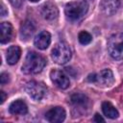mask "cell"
Wrapping results in <instances>:
<instances>
[{
  "instance_id": "ba28073f",
  "label": "cell",
  "mask_w": 123,
  "mask_h": 123,
  "mask_svg": "<svg viewBox=\"0 0 123 123\" xmlns=\"http://www.w3.org/2000/svg\"><path fill=\"white\" fill-rule=\"evenodd\" d=\"M40 13L45 20L54 21L58 18L59 10L55 4L51 2H46L40 7Z\"/></svg>"
},
{
  "instance_id": "d6986e66",
  "label": "cell",
  "mask_w": 123,
  "mask_h": 123,
  "mask_svg": "<svg viewBox=\"0 0 123 123\" xmlns=\"http://www.w3.org/2000/svg\"><path fill=\"white\" fill-rule=\"evenodd\" d=\"M9 82H10V74H8L6 72L1 73V75H0V83H1V85L8 84Z\"/></svg>"
},
{
  "instance_id": "9a60e30c",
  "label": "cell",
  "mask_w": 123,
  "mask_h": 123,
  "mask_svg": "<svg viewBox=\"0 0 123 123\" xmlns=\"http://www.w3.org/2000/svg\"><path fill=\"white\" fill-rule=\"evenodd\" d=\"M9 111L12 114H14V115H24L28 112V107L24 101L18 99L13 101L10 105Z\"/></svg>"
},
{
  "instance_id": "4fadbf2b",
  "label": "cell",
  "mask_w": 123,
  "mask_h": 123,
  "mask_svg": "<svg viewBox=\"0 0 123 123\" xmlns=\"http://www.w3.org/2000/svg\"><path fill=\"white\" fill-rule=\"evenodd\" d=\"M119 6V0H101L100 3V9L106 15H112L115 13Z\"/></svg>"
},
{
  "instance_id": "9c48e42d",
  "label": "cell",
  "mask_w": 123,
  "mask_h": 123,
  "mask_svg": "<svg viewBox=\"0 0 123 123\" xmlns=\"http://www.w3.org/2000/svg\"><path fill=\"white\" fill-rule=\"evenodd\" d=\"M65 111L62 107H54L45 113V118L52 123L62 122L65 119Z\"/></svg>"
},
{
  "instance_id": "277c9868",
  "label": "cell",
  "mask_w": 123,
  "mask_h": 123,
  "mask_svg": "<svg viewBox=\"0 0 123 123\" xmlns=\"http://www.w3.org/2000/svg\"><path fill=\"white\" fill-rule=\"evenodd\" d=\"M87 81L101 87L111 86L114 83V77L111 69H103L98 73H93L87 76Z\"/></svg>"
},
{
  "instance_id": "7c38bea8",
  "label": "cell",
  "mask_w": 123,
  "mask_h": 123,
  "mask_svg": "<svg viewBox=\"0 0 123 123\" xmlns=\"http://www.w3.org/2000/svg\"><path fill=\"white\" fill-rule=\"evenodd\" d=\"M70 100H71V103H72L73 107L75 109H77L78 111H81V110L85 111L89 106V99L86 95H84L82 93L73 94L71 96Z\"/></svg>"
},
{
  "instance_id": "7a4b0ae2",
  "label": "cell",
  "mask_w": 123,
  "mask_h": 123,
  "mask_svg": "<svg viewBox=\"0 0 123 123\" xmlns=\"http://www.w3.org/2000/svg\"><path fill=\"white\" fill-rule=\"evenodd\" d=\"M88 11V4L85 0L72 1L66 4L64 12L70 21H79L81 20Z\"/></svg>"
},
{
  "instance_id": "7402d4cb",
  "label": "cell",
  "mask_w": 123,
  "mask_h": 123,
  "mask_svg": "<svg viewBox=\"0 0 123 123\" xmlns=\"http://www.w3.org/2000/svg\"><path fill=\"white\" fill-rule=\"evenodd\" d=\"M94 121H95V122H104L105 120H104L98 113H96V114L94 115Z\"/></svg>"
},
{
  "instance_id": "8fae6325",
  "label": "cell",
  "mask_w": 123,
  "mask_h": 123,
  "mask_svg": "<svg viewBox=\"0 0 123 123\" xmlns=\"http://www.w3.org/2000/svg\"><path fill=\"white\" fill-rule=\"evenodd\" d=\"M35 46L40 50L46 49L51 43V35L47 31H41L38 33L34 39Z\"/></svg>"
},
{
  "instance_id": "44dd1931",
  "label": "cell",
  "mask_w": 123,
  "mask_h": 123,
  "mask_svg": "<svg viewBox=\"0 0 123 123\" xmlns=\"http://www.w3.org/2000/svg\"><path fill=\"white\" fill-rule=\"evenodd\" d=\"M0 10H1V16H5V15L8 13V11L6 10L5 5H4L3 3H1V8H0Z\"/></svg>"
},
{
  "instance_id": "5bb4252c",
  "label": "cell",
  "mask_w": 123,
  "mask_h": 123,
  "mask_svg": "<svg viewBox=\"0 0 123 123\" xmlns=\"http://www.w3.org/2000/svg\"><path fill=\"white\" fill-rule=\"evenodd\" d=\"M36 31V26L33 21L26 20L20 26V37L22 40L30 39Z\"/></svg>"
},
{
  "instance_id": "ac0fdd59",
  "label": "cell",
  "mask_w": 123,
  "mask_h": 123,
  "mask_svg": "<svg viewBox=\"0 0 123 123\" xmlns=\"http://www.w3.org/2000/svg\"><path fill=\"white\" fill-rule=\"evenodd\" d=\"M78 39H79V41H80L81 44L86 45V44H88V43L91 42L92 37H91V35H90L88 32H86V31H82V32L79 33Z\"/></svg>"
},
{
  "instance_id": "ffe728a7",
  "label": "cell",
  "mask_w": 123,
  "mask_h": 123,
  "mask_svg": "<svg viewBox=\"0 0 123 123\" xmlns=\"http://www.w3.org/2000/svg\"><path fill=\"white\" fill-rule=\"evenodd\" d=\"M9 1H10V3H11L13 7H15V8H19V7L21 6L23 0H9Z\"/></svg>"
},
{
  "instance_id": "52a82bcc",
  "label": "cell",
  "mask_w": 123,
  "mask_h": 123,
  "mask_svg": "<svg viewBox=\"0 0 123 123\" xmlns=\"http://www.w3.org/2000/svg\"><path fill=\"white\" fill-rule=\"evenodd\" d=\"M50 79L53 82V84L61 89H65L70 85L68 77L62 70L59 69H53L50 72Z\"/></svg>"
},
{
  "instance_id": "2e32d148",
  "label": "cell",
  "mask_w": 123,
  "mask_h": 123,
  "mask_svg": "<svg viewBox=\"0 0 123 123\" xmlns=\"http://www.w3.org/2000/svg\"><path fill=\"white\" fill-rule=\"evenodd\" d=\"M20 55H21V50L20 47L17 45H12L11 47L8 48L7 52H6V60L7 62L11 65L15 64L19 59H20Z\"/></svg>"
},
{
  "instance_id": "6da1fadb",
  "label": "cell",
  "mask_w": 123,
  "mask_h": 123,
  "mask_svg": "<svg viewBox=\"0 0 123 123\" xmlns=\"http://www.w3.org/2000/svg\"><path fill=\"white\" fill-rule=\"evenodd\" d=\"M46 65L45 59L35 51H29L22 64V72L25 74H37Z\"/></svg>"
},
{
  "instance_id": "30bf717a",
  "label": "cell",
  "mask_w": 123,
  "mask_h": 123,
  "mask_svg": "<svg viewBox=\"0 0 123 123\" xmlns=\"http://www.w3.org/2000/svg\"><path fill=\"white\" fill-rule=\"evenodd\" d=\"M0 32H1L0 41L3 44L10 42L14 37L13 27L10 22H2L0 25Z\"/></svg>"
},
{
  "instance_id": "e0dca14e",
  "label": "cell",
  "mask_w": 123,
  "mask_h": 123,
  "mask_svg": "<svg viewBox=\"0 0 123 123\" xmlns=\"http://www.w3.org/2000/svg\"><path fill=\"white\" fill-rule=\"evenodd\" d=\"M102 111H103V113L111 119H115L119 115V112L115 109V107L111 103L107 102V101L102 103Z\"/></svg>"
},
{
  "instance_id": "3957f363",
  "label": "cell",
  "mask_w": 123,
  "mask_h": 123,
  "mask_svg": "<svg viewBox=\"0 0 123 123\" xmlns=\"http://www.w3.org/2000/svg\"><path fill=\"white\" fill-rule=\"evenodd\" d=\"M108 51L114 60H123V34L117 33L110 37L108 40Z\"/></svg>"
},
{
  "instance_id": "603a6c76",
  "label": "cell",
  "mask_w": 123,
  "mask_h": 123,
  "mask_svg": "<svg viewBox=\"0 0 123 123\" xmlns=\"http://www.w3.org/2000/svg\"><path fill=\"white\" fill-rule=\"evenodd\" d=\"M0 94H1V104H3V103L5 102V100H6L7 95H6V93H5L3 90H1V91H0Z\"/></svg>"
},
{
  "instance_id": "5b68a950",
  "label": "cell",
  "mask_w": 123,
  "mask_h": 123,
  "mask_svg": "<svg viewBox=\"0 0 123 123\" xmlns=\"http://www.w3.org/2000/svg\"><path fill=\"white\" fill-rule=\"evenodd\" d=\"M51 57L56 63L64 64L71 59V50L66 43L59 42L53 47L51 51Z\"/></svg>"
},
{
  "instance_id": "cb8c5ba5",
  "label": "cell",
  "mask_w": 123,
  "mask_h": 123,
  "mask_svg": "<svg viewBox=\"0 0 123 123\" xmlns=\"http://www.w3.org/2000/svg\"><path fill=\"white\" fill-rule=\"evenodd\" d=\"M31 2H37V1H39V0H30Z\"/></svg>"
},
{
  "instance_id": "8992f818",
  "label": "cell",
  "mask_w": 123,
  "mask_h": 123,
  "mask_svg": "<svg viewBox=\"0 0 123 123\" xmlns=\"http://www.w3.org/2000/svg\"><path fill=\"white\" fill-rule=\"evenodd\" d=\"M25 90L28 93V95L36 101H40L47 94L46 86L43 83L37 82V81L28 82L25 86Z\"/></svg>"
}]
</instances>
